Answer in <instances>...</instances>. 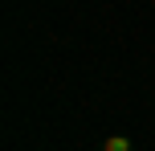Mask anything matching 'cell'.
Listing matches in <instances>:
<instances>
[{"instance_id": "1", "label": "cell", "mask_w": 155, "mask_h": 151, "mask_svg": "<svg viewBox=\"0 0 155 151\" xmlns=\"http://www.w3.org/2000/svg\"><path fill=\"white\" fill-rule=\"evenodd\" d=\"M102 151H131V139L127 135H110V139H102Z\"/></svg>"}]
</instances>
